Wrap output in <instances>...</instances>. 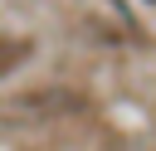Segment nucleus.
Wrapping results in <instances>:
<instances>
[{"mask_svg":"<svg viewBox=\"0 0 156 151\" xmlns=\"http://www.w3.org/2000/svg\"><path fill=\"white\" fill-rule=\"evenodd\" d=\"M0 49H5V44H0ZM15 58H20V49H15V54H0V68H10Z\"/></svg>","mask_w":156,"mask_h":151,"instance_id":"1","label":"nucleus"}]
</instances>
